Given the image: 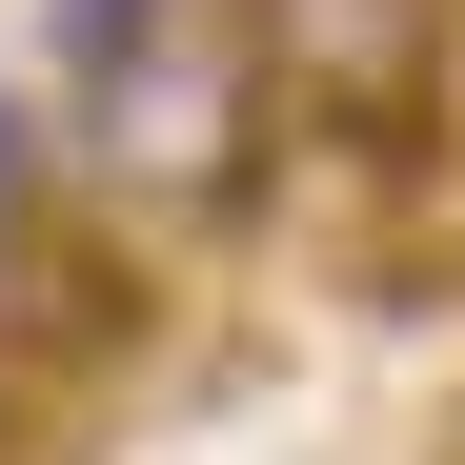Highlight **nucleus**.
<instances>
[{
	"mask_svg": "<svg viewBox=\"0 0 465 465\" xmlns=\"http://www.w3.org/2000/svg\"><path fill=\"white\" fill-rule=\"evenodd\" d=\"M82 142L142 223H223L263 203V142H283V61H263V0H163L102 82H82Z\"/></svg>",
	"mask_w": 465,
	"mask_h": 465,
	"instance_id": "1",
	"label": "nucleus"
},
{
	"mask_svg": "<svg viewBox=\"0 0 465 465\" xmlns=\"http://www.w3.org/2000/svg\"><path fill=\"white\" fill-rule=\"evenodd\" d=\"M21 203H61V142H41V102H0V223Z\"/></svg>",
	"mask_w": 465,
	"mask_h": 465,
	"instance_id": "3",
	"label": "nucleus"
},
{
	"mask_svg": "<svg viewBox=\"0 0 465 465\" xmlns=\"http://www.w3.org/2000/svg\"><path fill=\"white\" fill-rule=\"evenodd\" d=\"M142 344V243L122 223H82V203H21L0 223V364H122Z\"/></svg>",
	"mask_w": 465,
	"mask_h": 465,
	"instance_id": "2",
	"label": "nucleus"
}]
</instances>
